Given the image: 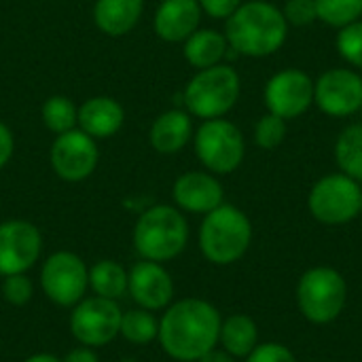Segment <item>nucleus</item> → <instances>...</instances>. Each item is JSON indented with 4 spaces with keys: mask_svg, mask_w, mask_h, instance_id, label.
I'll return each instance as SVG.
<instances>
[{
    "mask_svg": "<svg viewBox=\"0 0 362 362\" xmlns=\"http://www.w3.org/2000/svg\"><path fill=\"white\" fill-rule=\"evenodd\" d=\"M218 310L204 299H180L170 303L159 320V344L163 352L178 362H197L218 346Z\"/></svg>",
    "mask_w": 362,
    "mask_h": 362,
    "instance_id": "obj_1",
    "label": "nucleus"
},
{
    "mask_svg": "<svg viewBox=\"0 0 362 362\" xmlns=\"http://www.w3.org/2000/svg\"><path fill=\"white\" fill-rule=\"evenodd\" d=\"M288 34V23L278 6L265 0L242 2L225 25L229 47L246 57H267L280 51Z\"/></svg>",
    "mask_w": 362,
    "mask_h": 362,
    "instance_id": "obj_2",
    "label": "nucleus"
},
{
    "mask_svg": "<svg viewBox=\"0 0 362 362\" xmlns=\"http://www.w3.org/2000/svg\"><path fill=\"white\" fill-rule=\"evenodd\" d=\"M252 242L250 218L235 206L221 204L206 214L199 227L202 255L214 265H231L240 261Z\"/></svg>",
    "mask_w": 362,
    "mask_h": 362,
    "instance_id": "obj_3",
    "label": "nucleus"
},
{
    "mask_svg": "<svg viewBox=\"0 0 362 362\" xmlns=\"http://www.w3.org/2000/svg\"><path fill=\"white\" fill-rule=\"evenodd\" d=\"M189 242V225L180 210L153 206L134 227V248L144 261L165 263L176 259Z\"/></svg>",
    "mask_w": 362,
    "mask_h": 362,
    "instance_id": "obj_4",
    "label": "nucleus"
},
{
    "mask_svg": "<svg viewBox=\"0 0 362 362\" xmlns=\"http://www.w3.org/2000/svg\"><path fill=\"white\" fill-rule=\"evenodd\" d=\"M240 98V74L225 64L199 70L185 89V104L193 117L221 119Z\"/></svg>",
    "mask_w": 362,
    "mask_h": 362,
    "instance_id": "obj_5",
    "label": "nucleus"
},
{
    "mask_svg": "<svg viewBox=\"0 0 362 362\" xmlns=\"http://www.w3.org/2000/svg\"><path fill=\"white\" fill-rule=\"evenodd\" d=\"M348 303V284L333 267H312L297 284V305L314 325L337 320Z\"/></svg>",
    "mask_w": 362,
    "mask_h": 362,
    "instance_id": "obj_6",
    "label": "nucleus"
},
{
    "mask_svg": "<svg viewBox=\"0 0 362 362\" xmlns=\"http://www.w3.org/2000/svg\"><path fill=\"white\" fill-rule=\"evenodd\" d=\"M308 208L312 216L322 225H346L361 214V182L346 176L344 172L329 174L312 187L308 195Z\"/></svg>",
    "mask_w": 362,
    "mask_h": 362,
    "instance_id": "obj_7",
    "label": "nucleus"
},
{
    "mask_svg": "<svg viewBox=\"0 0 362 362\" xmlns=\"http://www.w3.org/2000/svg\"><path fill=\"white\" fill-rule=\"evenodd\" d=\"M195 153L212 174H231L244 161V136L227 119H208L195 134Z\"/></svg>",
    "mask_w": 362,
    "mask_h": 362,
    "instance_id": "obj_8",
    "label": "nucleus"
},
{
    "mask_svg": "<svg viewBox=\"0 0 362 362\" xmlns=\"http://www.w3.org/2000/svg\"><path fill=\"white\" fill-rule=\"evenodd\" d=\"M40 288L51 303L59 308H74L81 299H85L89 288V269L74 252H53L42 263Z\"/></svg>",
    "mask_w": 362,
    "mask_h": 362,
    "instance_id": "obj_9",
    "label": "nucleus"
},
{
    "mask_svg": "<svg viewBox=\"0 0 362 362\" xmlns=\"http://www.w3.org/2000/svg\"><path fill=\"white\" fill-rule=\"evenodd\" d=\"M121 308L112 299L85 297L70 314V331L81 346L102 348L119 337L121 331Z\"/></svg>",
    "mask_w": 362,
    "mask_h": 362,
    "instance_id": "obj_10",
    "label": "nucleus"
},
{
    "mask_svg": "<svg viewBox=\"0 0 362 362\" xmlns=\"http://www.w3.org/2000/svg\"><path fill=\"white\" fill-rule=\"evenodd\" d=\"M265 106L280 119H297L314 104V81L299 68H286L276 72L263 91Z\"/></svg>",
    "mask_w": 362,
    "mask_h": 362,
    "instance_id": "obj_11",
    "label": "nucleus"
},
{
    "mask_svg": "<svg viewBox=\"0 0 362 362\" xmlns=\"http://www.w3.org/2000/svg\"><path fill=\"white\" fill-rule=\"evenodd\" d=\"M98 146L83 129H70L55 138L51 144V168L66 182H81L89 178L98 165Z\"/></svg>",
    "mask_w": 362,
    "mask_h": 362,
    "instance_id": "obj_12",
    "label": "nucleus"
},
{
    "mask_svg": "<svg viewBox=\"0 0 362 362\" xmlns=\"http://www.w3.org/2000/svg\"><path fill=\"white\" fill-rule=\"evenodd\" d=\"M314 102L329 117H350L362 108V76L350 68H333L314 83Z\"/></svg>",
    "mask_w": 362,
    "mask_h": 362,
    "instance_id": "obj_13",
    "label": "nucleus"
},
{
    "mask_svg": "<svg viewBox=\"0 0 362 362\" xmlns=\"http://www.w3.org/2000/svg\"><path fill=\"white\" fill-rule=\"evenodd\" d=\"M42 250V235L28 221L0 223V276L25 274Z\"/></svg>",
    "mask_w": 362,
    "mask_h": 362,
    "instance_id": "obj_14",
    "label": "nucleus"
},
{
    "mask_svg": "<svg viewBox=\"0 0 362 362\" xmlns=\"http://www.w3.org/2000/svg\"><path fill=\"white\" fill-rule=\"evenodd\" d=\"M127 293L138 308L159 312L172 303L174 282L161 263L142 259L127 272Z\"/></svg>",
    "mask_w": 362,
    "mask_h": 362,
    "instance_id": "obj_15",
    "label": "nucleus"
},
{
    "mask_svg": "<svg viewBox=\"0 0 362 362\" xmlns=\"http://www.w3.org/2000/svg\"><path fill=\"white\" fill-rule=\"evenodd\" d=\"M174 202L180 210L208 214L223 204V185L208 172H187L174 182Z\"/></svg>",
    "mask_w": 362,
    "mask_h": 362,
    "instance_id": "obj_16",
    "label": "nucleus"
},
{
    "mask_svg": "<svg viewBox=\"0 0 362 362\" xmlns=\"http://www.w3.org/2000/svg\"><path fill=\"white\" fill-rule=\"evenodd\" d=\"M202 19V6L197 0H163L155 13V32L161 40L185 42Z\"/></svg>",
    "mask_w": 362,
    "mask_h": 362,
    "instance_id": "obj_17",
    "label": "nucleus"
},
{
    "mask_svg": "<svg viewBox=\"0 0 362 362\" xmlns=\"http://www.w3.org/2000/svg\"><path fill=\"white\" fill-rule=\"evenodd\" d=\"M123 119H125V112L117 100L106 98V95H95V98H89L78 108L76 125L95 140V138L115 136L121 129Z\"/></svg>",
    "mask_w": 362,
    "mask_h": 362,
    "instance_id": "obj_18",
    "label": "nucleus"
},
{
    "mask_svg": "<svg viewBox=\"0 0 362 362\" xmlns=\"http://www.w3.org/2000/svg\"><path fill=\"white\" fill-rule=\"evenodd\" d=\"M193 136V123L189 112L168 110L155 119L148 132L151 146L161 155H174L187 146Z\"/></svg>",
    "mask_w": 362,
    "mask_h": 362,
    "instance_id": "obj_19",
    "label": "nucleus"
},
{
    "mask_svg": "<svg viewBox=\"0 0 362 362\" xmlns=\"http://www.w3.org/2000/svg\"><path fill=\"white\" fill-rule=\"evenodd\" d=\"M144 11V0H95L93 21L108 36H123L136 28Z\"/></svg>",
    "mask_w": 362,
    "mask_h": 362,
    "instance_id": "obj_20",
    "label": "nucleus"
},
{
    "mask_svg": "<svg viewBox=\"0 0 362 362\" xmlns=\"http://www.w3.org/2000/svg\"><path fill=\"white\" fill-rule=\"evenodd\" d=\"M218 344L233 358H246L259 346L257 322L246 314H233L221 322Z\"/></svg>",
    "mask_w": 362,
    "mask_h": 362,
    "instance_id": "obj_21",
    "label": "nucleus"
},
{
    "mask_svg": "<svg viewBox=\"0 0 362 362\" xmlns=\"http://www.w3.org/2000/svg\"><path fill=\"white\" fill-rule=\"evenodd\" d=\"M227 47L229 42L225 34L216 30H195L185 40V57L193 68L204 70L221 64V59L227 53Z\"/></svg>",
    "mask_w": 362,
    "mask_h": 362,
    "instance_id": "obj_22",
    "label": "nucleus"
},
{
    "mask_svg": "<svg viewBox=\"0 0 362 362\" xmlns=\"http://www.w3.org/2000/svg\"><path fill=\"white\" fill-rule=\"evenodd\" d=\"M89 286L98 297L117 301L127 293V272L117 261H98L89 269Z\"/></svg>",
    "mask_w": 362,
    "mask_h": 362,
    "instance_id": "obj_23",
    "label": "nucleus"
},
{
    "mask_svg": "<svg viewBox=\"0 0 362 362\" xmlns=\"http://www.w3.org/2000/svg\"><path fill=\"white\" fill-rule=\"evenodd\" d=\"M335 159L339 170L362 182V123L348 125L335 142Z\"/></svg>",
    "mask_w": 362,
    "mask_h": 362,
    "instance_id": "obj_24",
    "label": "nucleus"
},
{
    "mask_svg": "<svg viewBox=\"0 0 362 362\" xmlns=\"http://www.w3.org/2000/svg\"><path fill=\"white\" fill-rule=\"evenodd\" d=\"M119 335H123L129 344L146 346V344L157 339V335H159V320L155 318L153 312L142 310V308L123 312Z\"/></svg>",
    "mask_w": 362,
    "mask_h": 362,
    "instance_id": "obj_25",
    "label": "nucleus"
},
{
    "mask_svg": "<svg viewBox=\"0 0 362 362\" xmlns=\"http://www.w3.org/2000/svg\"><path fill=\"white\" fill-rule=\"evenodd\" d=\"M78 117V108L72 104L70 98L64 95H51L42 104V123L49 132H55L57 136L64 132L74 129Z\"/></svg>",
    "mask_w": 362,
    "mask_h": 362,
    "instance_id": "obj_26",
    "label": "nucleus"
},
{
    "mask_svg": "<svg viewBox=\"0 0 362 362\" xmlns=\"http://www.w3.org/2000/svg\"><path fill=\"white\" fill-rule=\"evenodd\" d=\"M318 19L333 28H344L362 17V0H316Z\"/></svg>",
    "mask_w": 362,
    "mask_h": 362,
    "instance_id": "obj_27",
    "label": "nucleus"
},
{
    "mask_svg": "<svg viewBox=\"0 0 362 362\" xmlns=\"http://www.w3.org/2000/svg\"><path fill=\"white\" fill-rule=\"evenodd\" d=\"M286 138V121L280 119L278 115L267 112L265 117H261L255 125V142L259 148L265 151H274L278 148Z\"/></svg>",
    "mask_w": 362,
    "mask_h": 362,
    "instance_id": "obj_28",
    "label": "nucleus"
},
{
    "mask_svg": "<svg viewBox=\"0 0 362 362\" xmlns=\"http://www.w3.org/2000/svg\"><path fill=\"white\" fill-rule=\"evenodd\" d=\"M337 51L339 55L356 66L362 68V21H352L344 28H339V34H337Z\"/></svg>",
    "mask_w": 362,
    "mask_h": 362,
    "instance_id": "obj_29",
    "label": "nucleus"
},
{
    "mask_svg": "<svg viewBox=\"0 0 362 362\" xmlns=\"http://www.w3.org/2000/svg\"><path fill=\"white\" fill-rule=\"evenodd\" d=\"M34 295V284L25 274H13V276H4L2 282V297L6 303L21 308L25 303H30Z\"/></svg>",
    "mask_w": 362,
    "mask_h": 362,
    "instance_id": "obj_30",
    "label": "nucleus"
},
{
    "mask_svg": "<svg viewBox=\"0 0 362 362\" xmlns=\"http://www.w3.org/2000/svg\"><path fill=\"white\" fill-rule=\"evenodd\" d=\"M282 15L288 25H297V28L310 25L318 19L316 0H286Z\"/></svg>",
    "mask_w": 362,
    "mask_h": 362,
    "instance_id": "obj_31",
    "label": "nucleus"
},
{
    "mask_svg": "<svg viewBox=\"0 0 362 362\" xmlns=\"http://www.w3.org/2000/svg\"><path fill=\"white\" fill-rule=\"evenodd\" d=\"M246 362H297V358L286 346L269 341V344H259L246 356Z\"/></svg>",
    "mask_w": 362,
    "mask_h": 362,
    "instance_id": "obj_32",
    "label": "nucleus"
},
{
    "mask_svg": "<svg viewBox=\"0 0 362 362\" xmlns=\"http://www.w3.org/2000/svg\"><path fill=\"white\" fill-rule=\"evenodd\" d=\"M202 11H206L214 19H227L240 4L242 0H197Z\"/></svg>",
    "mask_w": 362,
    "mask_h": 362,
    "instance_id": "obj_33",
    "label": "nucleus"
},
{
    "mask_svg": "<svg viewBox=\"0 0 362 362\" xmlns=\"http://www.w3.org/2000/svg\"><path fill=\"white\" fill-rule=\"evenodd\" d=\"M13 151H15L13 134H11V129H8L4 123H0V170L8 163V159H11Z\"/></svg>",
    "mask_w": 362,
    "mask_h": 362,
    "instance_id": "obj_34",
    "label": "nucleus"
},
{
    "mask_svg": "<svg viewBox=\"0 0 362 362\" xmlns=\"http://www.w3.org/2000/svg\"><path fill=\"white\" fill-rule=\"evenodd\" d=\"M62 362H100L98 354L93 352V348H87V346H78L74 350H70Z\"/></svg>",
    "mask_w": 362,
    "mask_h": 362,
    "instance_id": "obj_35",
    "label": "nucleus"
},
{
    "mask_svg": "<svg viewBox=\"0 0 362 362\" xmlns=\"http://www.w3.org/2000/svg\"><path fill=\"white\" fill-rule=\"evenodd\" d=\"M197 362H238V361H235L231 354H227L225 350H216V348H214V350H210L206 356H202Z\"/></svg>",
    "mask_w": 362,
    "mask_h": 362,
    "instance_id": "obj_36",
    "label": "nucleus"
},
{
    "mask_svg": "<svg viewBox=\"0 0 362 362\" xmlns=\"http://www.w3.org/2000/svg\"><path fill=\"white\" fill-rule=\"evenodd\" d=\"M23 362H62V358H57L53 354H34V356L25 358Z\"/></svg>",
    "mask_w": 362,
    "mask_h": 362,
    "instance_id": "obj_37",
    "label": "nucleus"
},
{
    "mask_svg": "<svg viewBox=\"0 0 362 362\" xmlns=\"http://www.w3.org/2000/svg\"><path fill=\"white\" fill-rule=\"evenodd\" d=\"M361 212H362V210H361Z\"/></svg>",
    "mask_w": 362,
    "mask_h": 362,
    "instance_id": "obj_38",
    "label": "nucleus"
}]
</instances>
